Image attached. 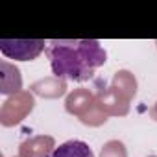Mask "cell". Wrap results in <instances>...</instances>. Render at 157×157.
Segmentation results:
<instances>
[{"instance_id":"1","label":"cell","mask_w":157,"mask_h":157,"mask_svg":"<svg viewBox=\"0 0 157 157\" xmlns=\"http://www.w3.org/2000/svg\"><path fill=\"white\" fill-rule=\"evenodd\" d=\"M46 56L56 78L87 82L94 68L107 61V54L94 39H54L46 46Z\"/></svg>"},{"instance_id":"2","label":"cell","mask_w":157,"mask_h":157,"mask_svg":"<svg viewBox=\"0 0 157 157\" xmlns=\"http://www.w3.org/2000/svg\"><path fill=\"white\" fill-rule=\"evenodd\" d=\"M48 43L43 39H0V50L10 59L32 61L43 50H46Z\"/></svg>"},{"instance_id":"3","label":"cell","mask_w":157,"mask_h":157,"mask_svg":"<svg viewBox=\"0 0 157 157\" xmlns=\"http://www.w3.org/2000/svg\"><path fill=\"white\" fill-rule=\"evenodd\" d=\"M33 109V98L28 93H22L19 96H13L10 100H6L4 107H2V122L6 126L17 124L19 120H22V117H26L30 111Z\"/></svg>"},{"instance_id":"4","label":"cell","mask_w":157,"mask_h":157,"mask_svg":"<svg viewBox=\"0 0 157 157\" xmlns=\"http://www.w3.org/2000/svg\"><path fill=\"white\" fill-rule=\"evenodd\" d=\"M98 105L104 113H109V115H126L128 109H129V104L124 96H120L113 87L109 89H102L100 94H98Z\"/></svg>"},{"instance_id":"5","label":"cell","mask_w":157,"mask_h":157,"mask_svg":"<svg viewBox=\"0 0 157 157\" xmlns=\"http://www.w3.org/2000/svg\"><path fill=\"white\" fill-rule=\"evenodd\" d=\"M94 105H96V100L87 89H78L67 98V111L72 115H78L80 118L87 117V113Z\"/></svg>"},{"instance_id":"6","label":"cell","mask_w":157,"mask_h":157,"mask_svg":"<svg viewBox=\"0 0 157 157\" xmlns=\"http://www.w3.org/2000/svg\"><path fill=\"white\" fill-rule=\"evenodd\" d=\"M54 148L52 137H35L21 144V157H48Z\"/></svg>"},{"instance_id":"7","label":"cell","mask_w":157,"mask_h":157,"mask_svg":"<svg viewBox=\"0 0 157 157\" xmlns=\"http://www.w3.org/2000/svg\"><path fill=\"white\" fill-rule=\"evenodd\" d=\"M50 157H94V153L83 140H67L56 148Z\"/></svg>"},{"instance_id":"8","label":"cell","mask_w":157,"mask_h":157,"mask_svg":"<svg viewBox=\"0 0 157 157\" xmlns=\"http://www.w3.org/2000/svg\"><path fill=\"white\" fill-rule=\"evenodd\" d=\"M113 89L129 102L135 96V93H137V82H135L133 74H129L128 70L117 72L115 74V80H113Z\"/></svg>"},{"instance_id":"9","label":"cell","mask_w":157,"mask_h":157,"mask_svg":"<svg viewBox=\"0 0 157 157\" xmlns=\"http://www.w3.org/2000/svg\"><path fill=\"white\" fill-rule=\"evenodd\" d=\"M32 89H33L37 94H41V96H59V94L65 93L67 85H65L63 80H59V78H57V80L48 78V80H41V82L33 83Z\"/></svg>"},{"instance_id":"10","label":"cell","mask_w":157,"mask_h":157,"mask_svg":"<svg viewBox=\"0 0 157 157\" xmlns=\"http://www.w3.org/2000/svg\"><path fill=\"white\" fill-rule=\"evenodd\" d=\"M126 148L120 140H109L107 144H104L100 157H126Z\"/></svg>"},{"instance_id":"11","label":"cell","mask_w":157,"mask_h":157,"mask_svg":"<svg viewBox=\"0 0 157 157\" xmlns=\"http://www.w3.org/2000/svg\"><path fill=\"white\" fill-rule=\"evenodd\" d=\"M151 117H153V118H155V120H157V104H155V107H153V109H151Z\"/></svg>"},{"instance_id":"12","label":"cell","mask_w":157,"mask_h":157,"mask_svg":"<svg viewBox=\"0 0 157 157\" xmlns=\"http://www.w3.org/2000/svg\"><path fill=\"white\" fill-rule=\"evenodd\" d=\"M151 157H155V155H151Z\"/></svg>"}]
</instances>
